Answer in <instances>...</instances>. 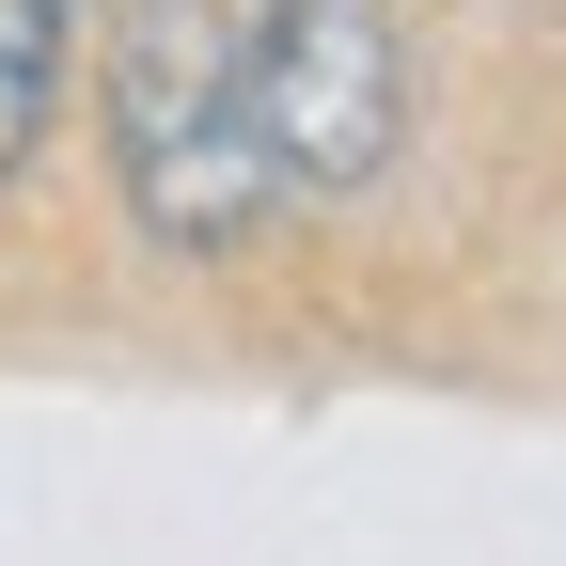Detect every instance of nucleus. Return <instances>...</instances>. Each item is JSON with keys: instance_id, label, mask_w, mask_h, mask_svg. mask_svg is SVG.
<instances>
[{"instance_id": "1", "label": "nucleus", "mask_w": 566, "mask_h": 566, "mask_svg": "<svg viewBox=\"0 0 566 566\" xmlns=\"http://www.w3.org/2000/svg\"><path fill=\"white\" fill-rule=\"evenodd\" d=\"M111 174H126V221L158 252H237L283 205L268 126L237 95V32H205L189 0H142L111 48Z\"/></svg>"}, {"instance_id": "2", "label": "nucleus", "mask_w": 566, "mask_h": 566, "mask_svg": "<svg viewBox=\"0 0 566 566\" xmlns=\"http://www.w3.org/2000/svg\"><path fill=\"white\" fill-rule=\"evenodd\" d=\"M237 95L268 126V174L346 205V189H378L394 142H409V48H394L378 0H268L237 32Z\"/></svg>"}, {"instance_id": "3", "label": "nucleus", "mask_w": 566, "mask_h": 566, "mask_svg": "<svg viewBox=\"0 0 566 566\" xmlns=\"http://www.w3.org/2000/svg\"><path fill=\"white\" fill-rule=\"evenodd\" d=\"M80 32H95L80 0H0V189L48 158L63 95H80Z\"/></svg>"}]
</instances>
